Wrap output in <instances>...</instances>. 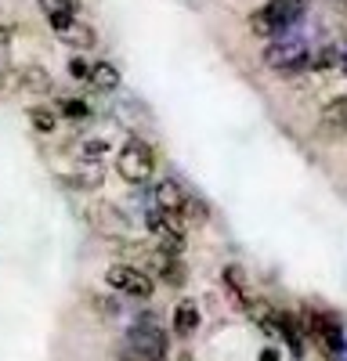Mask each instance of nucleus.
I'll use <instances>...</instances> for the list:
<instances>
[{
	"label": "nucleus",
	"instance_id": "f03ea898",
	"mask_svg": "<svg viewBox=\"0 0 347 361\" xmlns=\"http://www.w3.org/2000/svg\"><path fill=\"white\" fill-rule=\"evenodd\" d=\"M116 173H120L127 185H149L156 173V152L149 141L141 137H127L123 148L116 152Z\"/></svg>",
	"mask_w": 347,
	"mask_h": 361
},
{
	"label": "nucleus",
	"instance_id": "b1692460",
	"mask_svg": "<svg viewBox=\"0 0 347 361\" xmlns=\"http://www.w3.org/2000/svg\"><path fill=\"white\" fill-rule=\"evenodd\" d=\"M343 73H347V62H343Z\"/></svg>",
	"mask_w": 347,
	"mask_h": 361
},
{
	"label": "nucleus",
	"instance_id": "39448f33",
	"mask_svg": "<svg viewBox=\"0 0 347 361\" xmlns=\"http://www.w3.org/2000/svg\"><path fill=\"white\" fill-rule=\"evenodd\" d=\"M105 282H109V289L123 293V296H134V300H149L152 296V279L145 275L141 267H134V264H112L105 271Z\"/></svg>",
	"mask_w": 347,
	"mask_h": 361
},
{
	"label": "nucleus",
	"instance_id": "5701e85b",
	"mask_svg": "<svg viewBox=\"0 0 347 361\" xmlns=\"http://www.w3.org/2000/svg\"><path fill=\"white\" fill-rule=\"evenodd\" d=\"M260 361H279V354L275 350H264V357H260Z\"/></svg>",
	"mask_w": 347,
	"mask_h": 361
},
{
	"label": "nucleus",
	"instance_id": "20e7f679",
	"mask_svg": "<svg viewBox=\"0 0 347 361\" xmlns=\"http://www.w3.org/2000/svg\"><path fill=\"white\" fill-rule=\"evenodd\" d=\"M145 228H149V235L156 238L159 250H166V253H181V250H185L181 217H174V214H166V209L152 206L149 214H145Z\"/></svg>",
	"mask_w": 347,
	"mask_h": 361
},
{
	"label": "nucleus",
	"instance_id": "6e6552de",
	"mask_svg": "<svg viewBox=\"0 0 347 361\" xmlns=\"http://www.w3.org/2000/svg\"><path fill=\"white\" fill-rule=\"evenodd\" d=\"M8 83L15 90H29V94H47V90H51V73L40 69V66H25V69L11 73Z\"/></svg>",
	"mask_w": 347,
	"mask_h": 361
},
{
	"label": "nucleus",
	"instance_id": "4468645a",
	"mask_svg": "<svg viewBox=\"0 0 347 361\" xmlns=\"http://www.w3.org/2000/svg\"><path fill=\"white\" fill-rule=\"evenodd\" d=\"M322 130H329V134H343L347 130V98H336L322 112Z\"/></svg>",
	"mask_w": 347,
	"mask_h": 361
},
{
	"label": "nucleus",
	"instance_id": "a211bd4d",
	"mask_svg": "<svg viewBox=\"0 0 347 361\" xmlns=\"http://www.w3.org/2000/svg\"><path fill=\"white\" fill-rule=\"evenodd\" d=\"M105 152H109V141L105 137H91V141H83L80 145V156L91 163V159H105Z\"/></svg>",
	"mask_w": 347,
	"mask_h": 361
},
{
	"label": "nucleus",
	"instance_id": "0eeeda50",
	"mask_svg": "<svg viewBox=\"0 0 347 361\" xmlns=\"http://www.w3.org/2000/svg\"><path fill=\"white\" fill-rule=\"evenodd\" d=\"M47 22H51V29L58 33V40L69 44V47H76V51H87V47L98 44V33H95L87 22H80L76 15H54V18H47Z\"/></svg>",
	"mask_w": 347,
	"mask_h": 361
},
{
	"label": "nucleus",
	"instance_id": "aec40b11",
	"mask_svg": "<svg viewBox=\"0 0 347 361\" xmlns=\"http://www.w3.org/2000/svg\"><path fill=\"white\" fill-rule=\"evenodd\" d=\"M62 112H66L69 119H87V116H91V109H87L83 102H76V98H69V102H62Z\"/></svg>",
	"mask_w": 347,
	"mask_h": 361
},
{
	"label": "nucleus",
	"instance_id": "ddd939ff",
	"mask_svg": "<svg viewBox=\"0 0 347 361\" xmlns=\"http://www.w3.org/2000/svg\"><path fill=\"white\" fill-rule=\"evenodd\" d=\"M87 83L105 90V94H112V90L120 87V69H116L112 62H95L91 66V80H87Z\"/></svg>",
	"mask_w": 347,
	"mask_h": 361
},
{
	"label": "nucleus",
	"instance_id": "9d476101",
	"mask_svg": "<svg viewBox=\"0 0 347 361\" xmlns=\"http://www.w3.org/2000/svg\"><path fill=\"white\" fill-rule=\"evenodd\" d=\"M282 29H286V33H289V29H293V22H300L304 18V11H308V0H272V4L264 8Z\"/></svg>",
	"mask_w": 347,
	"mask_h": 361
},
{
	"label": "nucleus",
	"instance_id": "1a4fd4ad",
	"mask_svg": "<svg viewBox=\"0 0 347 361\" xmlns=\"http://www.w3.org/2000/svg\"><path fill=\"white\" fill-rule=\"evenodd\" d=\"M311 336L318 340V347H322L326 354L340 357L343 340H340V329H336V322H329L326 314H311Z\"/></svg>",
	"mask_w": 347,
	"mask_h": 361
},
{
	"label": "nucleus",
	"instance_id": "6ab92c4d",
	"mask_svg": "<svg viewBox=\"0 0 347 361\" xmlns=\"http://www.w3.org/2000/svg\"><path fill=\"white\" fill-rule=\"evenodd\" d=\"M91 66L95 62H87L83 54H76V58H69V73L76 76V80H91Z\"/></svg>",
	"mask_w": 347,
	"mask_h": 361
},
{
	"label": "nucleus",
	"instance_id": "2eb2a0df",
	"mask_svg": "<svg viewBox=\"0 0 347 361\" xmlns=\"http://www.w3.org/2000/svg\"><path fill=\"white\" fill-rule=\"evenodd\" d=\"M343 62H347V58H343V51H340L336 44L311 51V69H318V73H326V69H336V66H343Z\"/></svg>",
	"mask_w": 347,
	"mask_h": 361
},
{
	"label": "nucleus",
	"instance_id": "f8f14e48",
	"mask_svg": "<svg viewBox=\"0 0 347 361\" xmlns=\"http://www.w3.org/2000/svg\"><path fill=\"white\" fill-rule=\"evenodd\" d=\"M199 329V307L195 300H181L178 307H174V333L178 336H192Z\"/></svg>",
	"mask_w": 347,
	"mask_h": 361
},
{
	"label": "nucleus",
	"instance_id": "4be33fe9",
	"mask_svg": "<svg viewBox=\"0 0 347 361\" xmlns=\"http://www.w3.org/2000/svg\"><path fill=\"white\" fill-rule=\"evenodd\" d=\"M8 44H11V29L0 25V47H8Z\"/></svg>",
	"mask_w": 347,
	"mask_h": 361
},
{
	"label": "nucleus",
	"instance_id": "7ed1b4c3",
	"mask_svg": "<svg viewBox=\"0 0 347 361\" xmlns=\"http://www.w3.org/2000/svg\"><path fill=\"white\" fill-rule=\"evenodd\" d=\"M260 62H264L268 69H279V73H297V69H308L311 66V44L304 37H275L268 40L264 54H260Z\"/></svg>",
	"mask_w": 347,
	"mask_h": 361
},
{
	"label": "nucleus",
	"instance_id": "423d86ee",
	"mask_svg": "<svg viewBox=\"0 0 347 361\" xmlns=\"http://www.w3.org/2000/svg\"><path fill=\"white\" fill-rule=\"evenodd\" d=\"M127 343L138 347L149 361H166V333L156 325V318H138L127 333Z\"/></svg>",
	"mask_w": 347,
	"mask_h": 361
},
{
	"label": "nucleus",
	"instance_id": "9b49d317",
	"mask_svg": "<svg viewBox=\"0 0 347 361\" xmlns=\"http://www.w3.org/2000/svg\"><path fill=\"white\" fill-rule=\"evenodd\" d=\"M178 257H181V253H166V250H159V253L152 257V264H156V271H159V279L170 282V286H181V282H185V264H181Z\"/></svg>",
	"mask_w": 347,
	"mask_h": 361
},
{
	"label": "nucleus",
	"instance_id": "f3484780",
	"mask_svg": "<svg viewBox=\"0 0 347 361\" xmlns=\"http://www.w3.org/2000/svg\"><path fill=\"white\" fill-rule=\"evenodd\" d=\"M40 11L47 18H54V15H76L80 11V0H40Z\"/></svg>",
	"mask_w": 347,
	"mask_h": 361
},
{
	"label": "nucleus",
	"instance_id": "412c9836",
	"mask_svg": "<svg viewBox=\"0 0 347 361\" xmlns=\"http://www.w3.org/2000/svg\"><path fill=\"white\" fill-rule=\"evenodd\" d=\"M120 361H149V357H145L138 347H130V343H123L120 347Z\"/></svg>",
	"mask_w": 347,
	"mask_h": 361
},
{
	"label": "nucleus",
	"instance_id": "f257e3e1",
	"mask_svg": "<svg viewBox=\"0 0 347 361\" xmlns=\"http://www.w3.org/2000/svg\"><path fill=\"white\" fill-rule=\"evenodd\" d=\"M152 206L166 209V214L181 217V221H207V206H202V199L192 195L181 180H174V177H163L159 185H156Z\"/></svg>",
	"mask_w": 347,
	"mask_h": 361
},
{
	"label": "nucleus",
	"instance_id": "dca6fc26",
	"mask_svg": "<svg viewBox=\"0 0 347 361\" xmlns=\"http://www.w3.org/2000/svg\"><path fill=\"white\" fill-rule=\"evenodd\" d=\"M29 123H33V130H40V134H51L58 127V112L47 109V105H33L29 109Z\"/></svg>",
	"mask_w": 347,
	"mask_h": 361
}]
</instances>
